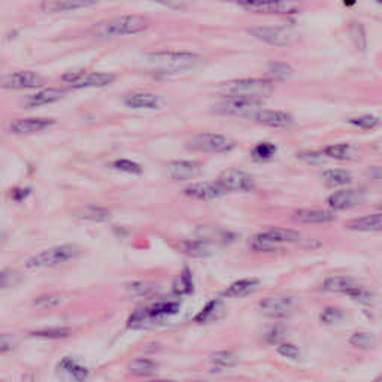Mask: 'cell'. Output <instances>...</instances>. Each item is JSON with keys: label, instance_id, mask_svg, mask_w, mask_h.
<instances>
[{"label": "cell", "instance_id": "obj_53", "mask_svg": "<svg viewBox=\"0 0 382 382\" xmlns=\"http://www.w3.org/2000/svg\"><path fill=\"white\" fill-rule=\"evenodd\" d=\"M152 2H156V3H160L163 6H168L170 9H184L187 8V2L185 0H152Z\"/></svg>", "mask_w": 382, "mask_h": 382}, {"label": "cell", "instance_id": "obj_26", "mask_svg": "<svg viewBox=\"0 0 382 382\" xmlns=\"http://www.w3.org/2000/svg\"><path fill=\"white\" fill-rule=\"evenodd\" d=\"M224 312H225V309H224V303L221 302V300H211V302L206 303L202 311L196 315L194 321L199 324L214 323L217 320H220V318H223Z\"/></svg>", "mask_w": 382, "mask_h": 382}, {"label": "cell", "instance_id": "obj_11", "mask_svg": "<svg viewBox=\"0 0 382 382\" xmlns=\"http://www.w3.org/2000/svg\"><path fill=\"white\" fill-rule=\"evenodd\" d=\"M217 183L220 184L225 193L232 191H251L254 188V179L250 174L239 169H227L217 178Z\"/></svg>", "mask_w": 382, "mask_h": 382}, {"label": "cell", "instance_id": "obj_2", "mask_svg": "<svg viewBox=\"0 0 382 382\" xmlns=\"http://www.w3.org/2000/svg\"><path fill=\"white\" fill-rule=\"evenodd\" d=\"M79 256V248L74 243L59 245L50 250H45L39 254H34L29 260L26 261L27 269H50L56 268L65 263L74 260Z\"/></svg>", "mask_w": 382, "mask_h": 382}, {"label": "cell", "instance_id": "obj_24", "mask_svg": "<svg viewBox=\"0 0 382 382\" xmlns=\"http://www.w3.org/2000/svg\"><path fill=\"white\" fill-rule=\"evenodd\" d=\"M259 287H260V279H257V278L238 279L224 291V296L232 297V299L245 297V296H250L251 293H254V291H256Z\"/></svg>", "mask_w": 382, "mask_h": 382}, {"label": "cell", "instance_id": "obj_3", "mask_svg": "<svg viewBox=\"0 0 382 382\" xmlns=\"http://www.w3.org/2000/svg\"><path fill=\"white\" fill-rule=\"evenodd\" d=\"M150 27L148 18L142 15H123L99 24L93 32L99 36H129L145 32Z\"/></svg>", "mask_w": 382, "mask_h": 382}, {"label": "cell", "instance_id": "obj_60", "mask_svg": "<svg viewBox=\"0 0 382 382\" xmlns=\"http://www.w3.org/2000/svg\"><path fill=\"white\" fill-rule=\"evenodd\" d=\"M193 382H211V381H193Z\"/></svg>", "mask_w": 382, "mask_h": 382}, {"label": "cell", "instance_id": "obj_20", "mask_svg": "<svg viewBox=\"0 0 382 382\" xmlns=\"http://www.w3.org/2000/svg\"><path fill=\"white\" fill-rule=\"evenodd\" d=\"M65 97V92L56 87H50V88H42L39 92H36L34 94H30L26 100V105L29 108H39L45 105H51L56 103L59 100Z\"/></svg>", "mask_w": 382, "mask_h": 382}, {"label": "cell", "instance_id": "obj_47", "mask_svg": "<svg viewBox=\"0 0 382 382\" xmlns=\"http://www.w3.org/2000/svg\"><path fill=\"white\" fill-rule=\"evenodd\" d=\"M350 123L352 125L359 127V129H363V130H372L375 129V127L379 125V118L374 117V115H363V117H356V118H351Z\"/></svg>", "mask_w": 382, "mask_h": 382}, {"label": "cell", "instance_id": "obj_19", "mask_svg": "<svg viewBox=\"0 0 382 382\" xmlns=\"http://www.w3.org/2000/svg\"><path fill=\"white\" fill-rule=\"evenodd\" d=\"M363 196L356 190H350V188H343L333 193L327 203L333 209V211H345V209L356 206L361 203Z\"/></svg>", "mask_w": 382, "mask_h": 382}, {"label": "cell", "instance_id": "obj_9", "mask_svg": "<svg viewBox=\"0 0 382 382\" xmlns=\"http://www.w3.org/2000/svg\"><path fill=\"white\" fill-rule=\"evenodd\" d=\"M302 9L300 0H261V2L248 8V11L256 14L272 15H296Z\"/></svg>", "mask_w": 382, "mask_h": 382}, {"label": "cell", "instance_id": "obj_38", "mask_svg": "<svg viewBox=\"0 0 382 382\" xmlns=\"http://www.w3.org/2000/svg\"><path fill=\"white\" fill-rule=\"evenodd\" d=\"M129 294L136 299H150L157 293V287L150 283H143V281H138V283H133L127 288Z\"/></svg>", "mask_w": 382, "mask_h": 382}, {"label": "cell", "instance_id": "obj_21", "mask_svg": "<svg viewBox=\"0 0 382 382\" xmlns=\"http://www.w3.org/2000/svg\"><path fill=\"white\" fill-rule=\"evenodd\" d=\"M215 247L217 245L205 241V239H194V241H185L179 245V248L183 250V252H185L187 256L190 257H199V259H205L212 256L215 252Z\"/></svg>", "mask_w": 382, "mask_h": 382}, {"label": "cell", "instance_id": "obj_6", "mask_svg": "<svg viewBox=\"0 0 382 382\" xmlns=\"http://www.w3.org/2000/svg\"><path fill=\"white\" fill-rule=\"evenodd\" d=\"M234 142L224 134L218 133H199L187 142V148L199 152H227L233 150Z\"/></svg>", "mask_w": 382, "mask_h": 382}, {"label": "cell", "instance_id": "obj_42", "mask_svg": "<svg viewBox=\"0 0 382 382\" xmlns=\"http://www.w3.org/2000/svg\"><path fill=\"white\" fill-rule=\"evenodd\" d=\"M285 327L284 325H272L268 327L263 333V341H265L268 345H279L283 343V341L285 339Z\"/></svg>", "mask_w": 382, "mask_h": 382}, {"label": "cell", "instance_id": "obj_44", "mask_svg": "<svg viewBox=\"0 0 382 382\" xmlns=\"http://www.w3.org/2000/svg\"><path fill=\"white\" fill-rule=\"evenodd\" d=\"M23 281V275L20 272L12 269H0V288L15 287Z\"/></svg>", "mask_w": 382, "mask_h": 382}, {"label": "cell", "instance_id": "obj_37", "mask_svg": "<svg viewBox=\"0 0 382 382\" xmlns=\"http://www.w3.org/2000/svg\"><path fill=\"white\" fill-rule=\"evenodd\" d=\"M265 233L278 243H293L299 241V233L291 229H285V227H272Z\"/></svg>", "mask_w": 382, "mask_h": 382}, {"label": "cell", "instance_id": "obj_22", "mask_svg": "<svg viewBox=\"0 0 382 382\" xmlns=\"http://www.w3.org/2000/svg\"><path fill=\"white\" fill-rule=\"evenodd\" d=\"M124 103L132 109H156L160 105V97L148 92H134L124 97Z\"/></svg>", "mask_w": 382, "mask_h": 382}, {"label": "cell", "instance_id": "obj_16", "mask_svg": "<svg viewBox=\"0 0 382 382\" xmlns=\"http://www.w3.org/2000/svg\"><path fill=\"white\" fill-rule=\"evenodd\" d=\"M57 374L66 382H84L88 378V369L77 360L65 357L59 363Z\"/></svg>", "mask_w": 382, "mask_h": 382}, {"label": "cell", "instance_id": "obj_13", "mask_svg": "<svg viewBox=\"0 0 382 382\" xmlns=\"http://www.w3.org/2000/svg\"><path fill=\"white\" fill-rule=\"evenodd\" d=\"M294 302L290 297H265L260 300V311L272 318H285L293 312Z\"/></svg>", "mask_w": 382, "mask_h": 382}, {"label": "cell", "instance_id": "obj_1", "mask_svg": "<svg viewBox=\"0 0 382 382\" xmlns=\"http://www.w3.org/2000/svg\"><path fill=\"white\" fill-rule=\"evenodd\" d=\"M223 97H242L263 100L274 93V83L266 78H245L224 83L220 87Z\"/></svg>", "mask_w": 382, "mask_h": 382}, {"label": "cell", "instance_id": "obj_51", "mask_svg": "<svg viewBox=\"0 0 382 382\" xmlns=\"http://www.w3.org/2000/svg\"><path fill=\"white\" fill-rule=\"evenodd\" d=\"M299 157L312 166H320L324 163V152H302Z\"/></svg>", "mask_w": 382, "mask_h": 382}, {"label": "cell", "instance_id": "obj_10", "mask_svg": "<svg viewBox=\"0 0 382 382\" xmlns=\"http://www.w3.org/2000/svg\"><path fill=\"white\" fill-rule=\"evenodd\" d=\"M43 84V79L30 70H18L0 77V87L8 90H29L38 88Z\"/></svg>", "mask_w": 382, "mask_h": 382}, {"label": "cell", "instance_id": "obj_31", "mask_svg": "<svg viewBox=\"0 0 382 382\" xmlns=\"http://www.w3.org/2000/svg\"><path fill=\"white\" fill-rule=\"evenodd\" d=\"M174 293L181 294H191L194 290L193 284V275H191V270L188 268H184L179 272L178 277L174 279V285H172Z\"/></svg>", "mask_w": 382, "mask_h": 382}, {"label": "cell", "instance_id": "obj_52", "mask_svg": "<svg viewBox=\"0 0 382 382\" xmlns=\"http://www.w3.org/2000/svg\"><path fill=\"white\" fill-rule=\"evenodd\" d=\"M15 338L9 334H0V352H6L15 347Z\"/></svg>", "mask_w": 382, "mask_h": 382}, {"label": "cell", "instance_id": "obj_58", "mask_svg": "<svg viewBox=\"0 0 382 382\" xmlns=\"http://www.w3.org/2000/svg\"><path fill=\"white\" fill-rule=\"evenodd\" d=\"M151 382H175V381H165V379H163V381H151Z\"/></svg>", "mask_w": 382, "mask_h": 382}, {"label": "cell", "instance_id": "obj_41", "mask_svg": "<svg viewBox=\"0 0 382 382\" xmlns=\"http://www.w3.org/2000/svg\"><path fill=\"white\" fill-rule=\"evenodd\" d=\"M32 334L43 339H63V338H68L70 334V330L68 327H45V329L33 330Z\"/></svg>", "mask_w": 382, "mask_h": 382}, {"label": "cell", "instance_id": "obj_4", "mask_svg": "<svg viewBox=\"0 0 382 382\" xmlns=\"http://www.w3.org/2000/svg\"><path fill=\"white\" fill-rule=\"evenodd\" d=\"M148 61L160 69L177 72L196 68L202 57L190 51H157L150 54Z\"/></svg>", "mask_w": 382, "mask_h": 382}, {"label": "cell", "instance_id": "obj_32", "mask_svg": "<svg viewBox=\"0 0 382 382\" xmlns=\"http://www.w3.org/2000/svg\"><path fill=\"white\" fill-rule=\"evenodd\" d=\"M250 245L252 250H256L259 252H275L281 248V243H278L277 241H274L272 238L263 232L259 234H254L252 238L250 239Z\"/></svg>", "mask_w": 382, "mask_h": 382}, {"label": "cell", "instance_id": "obj_49", "mask_svg": "<svg viewBox=\"0 0 382 382\" xmlns=\"http://www.w3.org/2000/svg\"><path fill=\"white\" fill-rule=\"evenodd\" d=\"M278 352H279V356H283L290 360H297L300 357V350L293 343H284V342L279 343Z\"/></svg>", "mask_w": 382, "mask_h": 382}, {"label": "cell", "instance_id": "obj_18", "mask_svg": "<svg viewBox=\"0 0 382 382\" xmlns=\"http://www.w3.org/2000/svg\"><path fill=\"white\" fill-rule=\"evenodd\" d=\"M170 178L177 181H188L196 178L202 172V165L194 160H177L168 165Z\"/></svg>", "mask_w": 382, "mask_h": 382}, {"label": "cell", "instance_id": "obj_35", "mask_svg": "<svg viewBox=\"0 0 382 382\" xmlns=\"http://www.w3.org/2000/svg\"><path fill=\"white\" fill-rule=\"evenodd\" d=\"M148 311L161 323L166 318L175 315L179 311V305L177 302H159L148 306Z\"/></svg>", "mask_w": 382, "mask_h": 382}, {"label": "cell", "instance_id": "obj_43", "mask_svg": "<svg viewBox=\"0 0 382 382\" xmlns=\"http://www.w3.org/2000/svg\"><path fill=\"white\" fill-rule=\"evenodd\" d=\"M277 147L270 142H261L252 148V157L259 161H268L275 156Z\"/></svg>", "mask_w": 382, "mask_h": 382}, {"label": "cell", "instance_id": "obj_8", "mask_svg": "<svg viewBox=\"0 0 382 382\" xmlns=\"http://www.w3.org/2000/svg\"><path fill=\"white\" fill-rule=\"evenodd\" d=\"M250 33L254 38L265 43L274 45V47H288L294 41L293 33L275 26H254L250 29Z\"/></svg>", "mask_w": 382, "mask_h": 382}, {"label": "cell", "instance_id": "obj_48", "mask_svg": "<svg viewBox=\"0 0 382 382\" xmlns=\"http://www.w3.org/2000/svg\"><path fill=\"white\" fill-rule=\"evenodd\" d=\"M117 170H121L124 174H132V175H139L142 172V168L136 161H132L129 159H120L115 160L112 165Z\"/></svg>", "mask_w": 382, "mask_h": 382}, {"label": "cell", "instance_id": "obj_59", "mask_svg": "<svg viewBox=\"0 0 382 382\" xmlns=\"http://www.w3.org/2000/svg\"><path fill=\"white\" fill-rule=\"evenodd\" d=\"M375 2H376V3H379V5H382V0H375Z\"/></svg>", "mask_w": 382, "mask_h": 382}, {"label": "cell", "instance_id": "obj_7", "mask_svg": "<svg viewBox=\"0 0 382 382\" xmlns=\"http://www.w3.org/2000/svg\"><path fill=\"white\" fill-rule=\"evenodd\" d=\"M61 79L74 88H102L111 86L115 81V75L105 74V72L75 70L68 72Z\"/></svg>", "mask_w": 382, "mask_h": 382}, {"label": "cell", "instance_id": "obj_23", "mask_svg": "<svg viewBox=\"0 0 382 382\" xmlns=\"http://www.w3.org/2000/svg\"><path fill=\"white\" fill-rule=\"evenodd\" d=\"M297 223L306 224H323L332 221L334 215L330 211H320V209H297V211L291 215Z\"/></svg>", "mask_w": 382, "mask_h": 382}, {"label": "cell", "instance_id": "obj_46", "mask_svg": "<svg viewBox=\"0 0 382 382\" xmlns=\"http://www.w3.org/2000/svg\"><path fill=\"white\" fill-rule=\"evenodd\" d=\"M60 302H61V297L57 294H42L41 297L34 300L33 306L36 309H42V311H45V309H52L59 306Z\"/></svg>", "mask_w": 382, "mask_h": 382}, {"label": "cell", "instance_id": "obj_15", "mask_svg": "<svg viewBox=\"0 0 382 382\" xmlns=\"http://www.w3.org/2000/svg\"><path fill=\"white\" fill-rule=\"evenodd\" d=\"M54 124H56V121L51 120V118H18L9 125V130L15 134H30L47 130Z\"/></svg>", "mask_w": 382, "mask_h": 382}, {"label": "cell", "instance_id": "obj_50", "mask_svg": "<svg viewBox=\"0 0 382 382\" xmlns=\"http://www.w3.org/2000/svg\"><path fill=\"white\" fill-rule=\"evenodd\" d=\"M352 41H354V43H356V47L359 50L366 48V33H365V29H363L359 23H354Z\"/></svg>", "mask_w": 382, "mask_h": 382}, {"label": "cell", "instance_id": "obj_5", "mask_svg": "<svg viewBox=\"0 0 382 382\" xmlns=\"http://www.w3.org/2000/svg\"><path fill=\"white\" fill-rule=\"evenodd\" d=\"M259 109H261V100L242 99V97H224L221 102L214 106V112L227 117L252 118Z\"/></svg>", "mask_w": 382, "mask_h": 382}, {"label": "cell", "instance_id": "obj_56", "mask_svg": "<svg viewBox=\"0 0 382 382\" xmlns=\"http://www.w3.org/2000/svg\"><path fill=\"white\" fill-rule=\"evenodd\" d=\"M3 241H5V234H3V233H0V245L3 243Z\"/></svg>", "mask_w": 382, "mask_h": 382}, {"label": "cell", "instance_id": "obj_57", "mask_svg": "<svg viewBox=\"0 0 382 382\" xmlns=\"http://www.w3.org/2000/svg\"><path fill=\"white\" fill-rule=\"evenodd\" d=\"M374 382H382V375H381V376H378V378H376V379H375Z\"/></svg>", "mask_w": 382, "mask_h": 382}, {"label": "cell", "instance_id": "obj_36", "mask_svg": "<svg viewBox=\"0 0 382 382\" xmlns=\"http://www.w3.org/2000/svg\"><path fill=\"white\" fill-rule=\"evenodd\" d=\"M350 343L354 348H359V350H372L374 347H376L378 338L374 333L357 332L350 338Z\"/></svg>", "mask_w": 382, "mask_h": 382}, {"label": "cell", "instance_id": "obj_45", "mask_svg": "<svg viewBox=\"0 0 382 382\" xmlns=\"http://www.w3.org/2000/svg\"><path fill=\"white\" fill-rule=\"evenodd\" d=\"M343 320H345V312L342 311V309H339V308L329 306V308H325L324 311L321 312V321L324 324L333 325V324H338V323H341Z\"/></svg>", "mask_w": 382, "mask_h": 382}, {"label": "cell", "instance_id": "obj_34", "mask_svg": "<svg viewBox=\"0 0 382 382\" xmlns=\"http://www.w3.org/2000/svg\"><path fill=\"white\" fill-rule=\"evenodd\" d=\"M157 369V363L150 359H136L132 360L129 365V370L136 376H150L152 374H156Z\"/></svg>", "mask_w": 382, "mask_h": 382}, {"label": "cell", "instance_id": "obj_12", "mask_svg": "<svg viewBox=\"0 0 382 382\" xmlns=\"http://www.w3.org/2000/svg\"><path fill=\"white\" fill-rule=\"evenodd\" d=\"M97 3L99 0H43L41 9L45 14H65L93 8Z\"/></svg>", "mask_w": 382, "mask_h": 382}, {"label": "cell", "instance_id": "obj_17", "mask_svg": "<svg viewBox=\"0 0 382 382\" xmlns=\"http://www.w3.org/2000/svg\"><path fill=\"white\" fill-rule=\"evenodd\" d=\"M184 194L197 200H214L225 196V190L214 181V183H199L184 188Z\"/></svg>", "mask_w": 382, "mask_h": 382}, {"label": "cell", "instance_id": "obj_39", "mask_svg": "<svg viewBox=\"0 0 382 382\" xmlns=\"http://www.w3.org/2000/svg\"><path fill=\"white\" fill-rule=\"evenodd\" d=\"M293 74V70L287 65V63H272L268 69L266 79L270 83H275V81H285Z\"/></svg>", "mask_w": 382, "mask_h": 382}, {"label": "cell", "instance_id": "obj_27", "mask_svg": "<svg viewBox=\"0 0 382 382\" xmlns=\"http://www.w3.org/2000/svg\"><path fill=\"white\" fill-rule=\"evenodd\" d=\"M156 324H160V321L148 311V308H141L134 311L127 321V327H130V329H150Z\"/></svg>", "mask_w": 382, "mask_h": 382}, {"label": "cell", "instance_id": "obj_33", "mask_svg": "<svg viewBox=\"0 0 382 382\" xmlns=\"http://www.w3.org/2000/svg\"><path fill=\"white\" fill-rule=\"evenodd\" d=\"M324 156L334 160H351L356 156V150H354L350 143H334L324 148Z\"/></svg>", "mask_w": 382, "mask_h": 382}, {"label": "cell", "instance_id": "obj_28", "mask_svg": "<svg viewBox=\"0 0 382 382\" xmlns=\"http://www.w3.org/2000/svg\"><path fill=\"white\" fill-rule=\"evenodd\" d=\"M357 285L356 279L350 277H332L324 281L323 290L330 291V293H342V294H350L351 290Z\"/></svg>", "mask_w": 382, "mask_h": 382}, {"label": "cell", "instance_id": "obj_29", "mask_svg": "<svg viewBox=\"0 0 382 382\" xmlns=\"http://www.w3.org/2000/svg\"><path fill=\"white\" fill-rule=\"evenodd\" d=\"M324 184L329 187H342L351 184L352 177L348 170L345 169H329L324 170L321 175Z\"/></svg>", "mask_w": 382, "mask_h": 382}, {"label": "cell", "instance_id": "obj_55", "mask_svg": "<svg viewBox=\"0 0 382 382\" xmlns=\"http://www.w3.org/2000/svg\"><path fill=\"white\" fill-rule=\"evenodd\" d=\"M368 177L370 179H382V169L381 168H370L368 170Z\"/></svg>", "mask_w": 382, "mask_h": 382}, {"label": "cell", "instance_id": "obj_30", "mask_svg": "<svg viewBox=\"0 0 382 382\" xmlns=\"http://www.w3.org/2000/svg\"><path fill=\"white\" fill-rule=\"evenodd\" d=\"M75 217L79 218V220L103 223L111 218V212H109V209L102 206H86V208H81L78 212H75Z\"/></svg>", "mask_w": 382, "mask_h": 382}, {"label": "cell", "instance_id": "obj_54", "mask_svg": "<svg viewBox=\"0 0 382 382\" xmlns=\"http://www.w3.org/2000/svg\"><path fill=\"white\" fill-rule=\"evenodd\" d=\"M29 194H30L29 188H14L12 193H11L14 200H24Z\"/></svg>", "mask_w": 382, "mask_h": 382}, {"label": "cell", "instance_id": "obj_40", "mask_svg": "<svg viewBox=\"0 0 382 382\" xmlns=\"http://www.w3.org/2000/svg\"><path fill=\"white\" fill-rule=\"evenodd\" d=\"M211 361L215 368L227 369L233 368L238 363V356L233 351H218L211 356Z\"/></svg>", "mask_w": 382, "mask_h": 382}, {"label": "cell", "instance_id": "obj_25", "mask_svg": "<svg viewBox=\"0 0 382 382\" xmlns=\"http://www.w3.org/2000/svg\"><path fill=\"white\" fill-rule=\"evenodd\" d=\"M347 229L354 232H379L382 230V214L354 218L347 223Z\"/></svg>", "mask_w": 382, "mask_h": 382}, {"label": "cell", "instance_id": "obj_14", "mask_svg": "<svg viewBox=\"0 0 382 382\" xmlns=\"http://www.w3.org/2000/svg\"><path fill=\"white\" fill-rule=\"evenodd\" d=\"M251 120L256 121L260 125L275 127V129H285L294 123V118L288 112L284 111H272V109H259V111L252 115Z\"/></svg>", "mask_w": 382, "mask_h": 382}]
</instances>
